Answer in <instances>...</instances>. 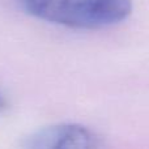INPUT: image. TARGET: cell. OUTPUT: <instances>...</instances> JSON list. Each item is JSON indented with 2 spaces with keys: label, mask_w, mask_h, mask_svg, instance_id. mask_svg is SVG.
<instances>
[{
  "label": "cell",
  "mask_w": 149,
  "mask_h": 149,
  "mask_svg": "<svg viewBox=\"0 0 149 149\" xmlns=\"http://www.w3.org/2000/svg\"><path fill=\"white\" fill-rule=\"evenodd\" d=\"M5 107H7V102H5V100L1 97V95H0V111L4 110Z\"/></svg>",
  "instance_id": "3"
},
{
  "label": "cell",
  "mask_w": 149,
  "mask_h": 149,
  "mask_svg": "<svg viewBox=\"0 0 149 149\" xmlns=\"http://www.w3.org/2000/svg\"><path fill=\"white\" fill-rule=\"evenodd\" d=\"M24 149H100V140L84 126L58 124L26 137Z\"/></svg>",
  "instance_id": "2"
},
{
  "label": "cell",
  "mask_w": 149,
  "mask_h": 149,
  "mask_svg": "<svg viewBox=\"0 0 149 149\" xmlns=\"http://www.w3.org/2000/svg\"><path fill=\"white\" fill-rule=\"evenodd\" d=\"M28 15L72 29H103L132 13L131 0H20Z\"/></svg>",
  "instance_id": "1"
}]
</instances>
